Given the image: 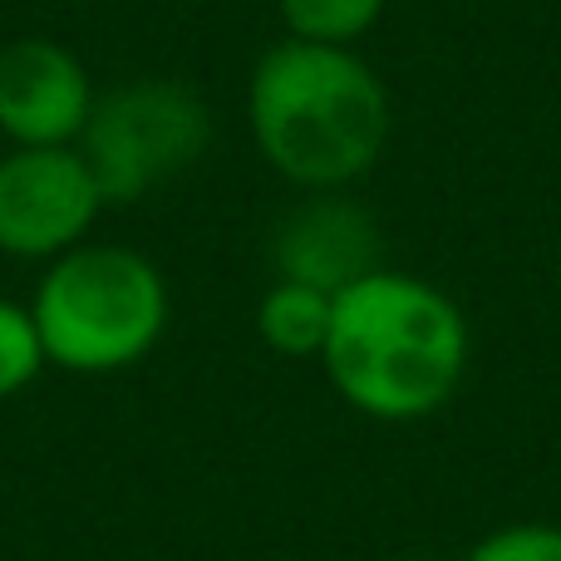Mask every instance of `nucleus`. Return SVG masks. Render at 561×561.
Listing matches in <instances>:
<instances>
[{
  "mask_svg": "<svg viewBox=\"0 0 561 561\" xmlns=\"http://www.w3.org/2000/svg\"><path fill=\"white\" fill-rule=\"evenodd\" d=\"M320 365L355 414L414 424L438 414L463 385L468 320L434 280L379 266L335 290Z\"/></svg>",
  "mask_w": 561,
  "mask_h": 561,
  "instance_id": "obj_1",
  "label": "nucleus"
},
{
  "mask_svg": "<svg viewBox=\"0 0 561 561\" xmlns=\"http://www.w3.org/2000/svg\"><path fill=\"white\" fill-rule=\"evenodd\" d=\"M247 118L262 158L306 193H345L389 144V89L355 49L280 39L252 69Z\"/></svg>",
  "mask_w": 561,
  "mask_h": 561,
  "instance_id": "obj_2",
  "label": "nucleus"
},
{
  "mask_svg": "<svg viewBox=\"0 0 561 561\" xmlns=\"http://www.w3.org/2000/svg\"><path fill=\"white\" fill-rule=\"evenodd\" d=\"M168 310L163 272L118 242H79L55 256L30 300L45 359L69 375L134 369L163 340Z\"/></svg>",
  "mask_w": 561,
  "mask_h": 561,
  "instance_id": "obj_3",
  "label": "nucleus"
},
{
  "mask_svg": "<svg viewBox=\"0 0 561 561\" xmlns=\"http://www.w3.org/2000/svg\"><path fill=\"white\" fill-rule=\"evenodd\" d=\"M213 144V114L178 79H134L94 99L79 153L94 173L104 203H138L173 183Z\"/></svg>",
  "mask_w": 561,
  "mask_h": 561,
  "instance_id": "obj_4",
  "label": "nucleus"
},
{
  "mask_svg": "<svg viewBox=\"0 0 561 561\" xmlns=\"http://www.w3.org/2000/svg\"><path fill=\"white\" fill-rule=\"evenodd\" d=\"M94 173L79 148H10L0 158V252L55 262L75 252L104 213Z\"/></svg>",
  "mask_w": 561,
  "mask_h": 561,
  "instance_id": "obj_5",
  "label": "nucleus"
},
{
  "mask_svg": "<svg viewBox=\"0 0 561 561\" xmlns=\"http://www.w3.org/2000/svg\"><path fill=\"white\" fill-rule=\"evenodd\" d=\"M94 84L59 39H10L0 49V134L15 148H75L94 114Z\"/></svg>",
  "mask_w": 561,
  "mask_h": 561,
  "instance_id": "obj_6",
  "label": "nucleus"
},
{
  "mask_svg": "<svg viewBox=\"0 0 561 561\" xmlns=\"http://www.w3.org/2000/svg\"><path fill=\"white\" fill-rule=\"evenodd\" d=\"M272 262L280 280H300L316 290H345L350 280L379 272V222L345 193H316L290 217H280L272 237Z\"/></svg>",
  "mask_w": 561,
  "mask_h": 561,
  "instance_id": "obj_7",
  "label": "nucleus"
},
{
  "mask_svg": "<svg viewBox=\"0 0 561 561\" xmlns=\"http://www.w3.org/2000/svg\"><path fill=\"white\" fill-rule=\"evenodd\" d=\"M330 310L335 296L316 286H300V280H276L272 290L256 306V330L262 340L286 359H320L330 335Z\"/></svg>",
  "mask_w": 561,
  "mask_h": 561,
  "instance_id": "obj_8",
  "label": "nucleus"
},
{
  "mask_svg": "<svg viewBox=\"0 0 561 561\" xmlns=\"http://www.w3.org/2000/svg\"><path fill=\"white\" fill-rule=\"evenodd\" d=\"M385 15V0H280V20H286L290 39H310V45H355Z\"/></svg>",
  "mask_w": 561,
  "mask_h": 561,
  "instance_id": "obj_9",
  "label": "nucleus"
},
{
  "mask_svg": "<svg viewBox=\"0 0 561 561\" xmlns=\"http://www.w3.org/2000/svg\"><path fill=\"white\" fill-rule=\"evenodd\" d=\"M45 365V340H39L30 306L0 300V399H15L20 389H30Z\"/></svg>",
  "mask_w": 561,
  "mask_h": 561,
  "instance_id": "obj_10",
  "label": "nucleus"
},
{
  "mask_svg": "<svg viewBox=\"0 0 561 561\" xmlns=\"http://www.w3.org/2000/svg\"><path fill=\"white\" fill-rule=\"evenodd\" d=\"M463 561H561V527L552 523H513L488 533Z\"/></svg>",
  "mask_w": 561,
  "mask_h": 561,
  "instance_id": "obj_11",
  "label": "nucleus"
},
{
  "mask_svg": "<svg viewBox=\"0 0 561 561\" xmlns=\"http://www.w3.org/2000/svg\"><path fill=\"white\" fill-rule=\"evenodd\" d=\"M389 561H434V557H389Z\"/></svg>",
  "mask_w": 561,
  "mask_h": 561,
  "instance_id": "obj_12",
  "label": "nucleus"
},
{
  "mask_svg": "<svg viewBox=\"0 0 561 561\" xmlns=\"http://www.w3.org/2000/svg\"><path fill=\"white\" fill-rule=\"evenodd\" d=\"M557 286H561V256H557Z\"/></svg>",
  "mask_w": 561,
  "mask_h": 561,
  "instance_id": "obj_13",
  "label": "nucleus"
}]
</instances>
